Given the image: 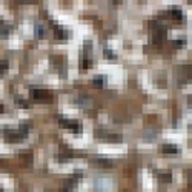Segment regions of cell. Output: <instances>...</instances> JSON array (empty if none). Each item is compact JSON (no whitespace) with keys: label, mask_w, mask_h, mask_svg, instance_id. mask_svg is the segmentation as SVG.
I'll return each mask as SVG.
<instances>
[{"label":"cell","mask_w":192,"mask_h":192,"mask_svg":"<svg viewBox=\"0 0 192 192\" xmlns=\"http://www.w3.org/2000/svg\"><path fill=\"white\" fill-rule=\"evenodd\" d=\"M60 123L63 125V128H66V129L72 131V132H76V134L82 132V129H83V126H82V123H80V121H74V120H65V119H62V120H60Z\"/></svg>","instance_id":"1"},{"label":"cell","mask_w":192,"mask_h":192,"mask_svg":"<svg viewBox=\"0 0 192 192\" xmlns=\"http://www.w3.org/2000/svg\"><path fill=\"white\" fill-rule=\"evenodd\" d=\"M3 134H5V140L9 141V143H17V141H22L25 138V135H22L20 132L12 131V129H6Z\"/></svg>","instance_id":"2"},{"label":"cell","mask_w":192,"mask_h":192,"mask_svg":"<svg viewBox=\"0 0 192 192\" xmlns=\"http://www.w3.org/2000/svg\"><path fill=\"white\" fill-rule=\"evenodd\" d=\"M31 97L34 100H48L51 95L42 88H31Z\"/></svg>","instance_id":"3"},{"label":"cell","mask_w":192,"mask_h":192,"mask_svg":"<svg viewBox=\"0 0 192 192\" xmlns=\"http://www.w3.org/2000/svg\"><path fill=\"white\" fill-rule=\"evenodd\" d=\"M80 178H82V175H80V174H76L72 178H69V180L66 181V183H65V192L72 191V189H74V186L77 184V181H78Z\"/></svg>","instance_id":"4"},{"label":"cell","mask_w":192,"mask_h":192,"mask_svg":"<svg viewBox=\"0 0 192 192\" xmlns=\"http://www.w3.org/2000/svg\"><path fill=\"white\" fill-rule=\"evenodd\" d=\"M171 12H172V19H174V20H178V22H181V20H183V11H181L180 8L174 6L172 9H171Z\"/></svg>","instance_id":"5"},{"label":"cell","mask_w":192,"mask_h":192,"mask_svg":"<svg viewBox=\"0 0 192 192\" xmlns=\"http://www.w3.org/2000/svg\"><path fill=\"white\" fill-rule=\"evenodd\" d=\"M94 163L97 164V166H105V168L112 166V162H111V160H106V158H94Z\"/></svg>","instance_id":"6"},{"label":"cell","mask_w":192,"mask_h":192,"mask_svg":"<svg viewBox=\"0 0 192 192\" xmlns=\"http://www.w3.org/2000/svg\"><path fill=\"white\" fill-rule=\"evenodd\" d=\"M180 149L175 146V145H163V152L166 154H178Z\"/></svg>","instance_id":"7"},{"label":"cell","mask_w":192,"mask_h":192,"mask_svg":"<svg viewBox=\"0 0 192 192\" xmlns=\"http://www.w3.org/2000/svg\"><path fill=\"white\" fill-rule=\"evenodd\" d=\"M52 26H54V29H55V33L60 35V37H66V29H63L62 26H58L57 23H52Z\"/></svg>","instance_id":"8"},{"label":"cell","mask_w":192,"mask_h":192,"mask_svg":"<svg viewBox=\"0 0 192 192\" xmlns=\"http://www.w3.org/2000/svg\"><path fill=\"white\" fill-rule=\"evenodd\" d=\"M15 105H17V106H20V108H29V103H26L25 102V100L23 98H15Z\"/></svg>","instance_id":"9"},{"label":"cell","mask_w":192,"mask_h":192,"mask_svg":"<svg viewBox=\"0 0 192 192\" xmlns=\"http://www.w3.org/2000/svg\"><path fill=\"white\" fill-rule=\"evenodd\" d=\"M92 83H94V85H105V83H106V78L102 77V76H97V77L92 80Z\"/></svg>","instance_id":"10"},{"label":"cell","mask_w":192,"mask_h":192,"mask_svg":"<svg viewBox=\"0 0 192 192\" xmlns=\"http://www.w3.org/2000/svg\"><path fill=\"white\" fill-rule=\"evenodd\" d=\"M8 69V62L6 60H0V74H3Z\"/></svg>","instance_id":"11"},{"label":"cell","mask_w":192,"mask_h":192,"mask_svg":"<svg viewBox=\"0 0 192 192\" xmlns=\"http://www.w3.org/2000/svg\"><path fill=\"white\" fill-rule=\"evenodd\" d=\"M35 34H37V37H42V35H43V26L37 25V26H35Z\"/></svg>","instance_id":"12"},{"label":"cell","mask_w":192,"mask_h":192,"mask_svg":"<svg viewBox=\"0 0 192 192\" xmlns=\"http://www.w3.org/2000/svg\"><path fill=\"white\" fill-rule=\"evenodd\" d=\"M160 178H162L163 181H166V183H169V181L172 180V178H171V174H162V177H160Z\"/></svg>","instance_id":"13"},{"label":"cell","mask_w":192,"mask_h":192,"mask_svg":"<svg viewBox=\"0 0 192 192\" xmlns=\"http://www.w3.org/2000/svg\"><path fill=\"white\" fill-rule=\"evenodd\" d=\"M105 54H106V57H109V58H115V57H117L111 49H106V51H105Z\"/></svg>","instance_id":"14"},{"label":"cell","mask_w":192,"mask_h":192,"mask_svg":"<svg viewBox=\"0 0 192 192\" xmlns=\"http://www.w3.org/2000/svg\"><path fill=\"white\" fill-rule=\"evenodd\" d=\"M184 43H186V40H184V39H178V42H175L174 45H175V46H183Z\"/></svg>","instance_id":"15"},{"label":"cell","mask_w":192,"mask_h":192,"mask_svg":"<svg viewBox=\"0 0 192 192\" xmlns=\"http://www.w3.org/2000/svg\"><path fill=\"white\" fill-rule=\"evenodd\" d=\"M0 111H2V106H0Z\"/></svg>","instance_id":"16"},{"label":"cell","mask_w":192,"mask_h":192,"mask_svg":"<svg viewBox=\"0 0 192 192\" xmlns=\"http://www.w3.org/2000/svg\"><path fill=\"white\" fill-rule=\"evenodd\" d=\"M0 192H3V191H0Z\"/></svg>","instance_id":"17"}]
</instances>
